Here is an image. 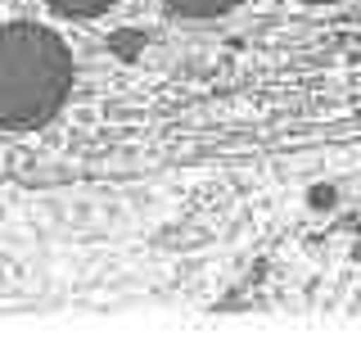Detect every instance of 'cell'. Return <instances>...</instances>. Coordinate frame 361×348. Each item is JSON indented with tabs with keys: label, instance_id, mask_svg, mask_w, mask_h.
Returning <instances> with one entry per match:
<instances>
[{
	"label": "cell",
	"instance_id": "6da1fadb",
	"mask_svg": "<svg viewBox=\"0 0 361 348\" xmlns=\"http://www.w3.org/2000/svg\"><path fill=\"white\" fill-rule=\"evenodd\" d=\"M73 91V54L41 23L0 28V127H41Z\"/></svg>",
	"mask_w": 361,
	"mask_h": 348
},
{
	"label": "cell",
	"instance_id": "7a4b0ae2",
	"mask_svg": "<svg viewBox=\"0 0 361 348\" xmlns=\"http://www.w3.org/2000/svg\"><path fill=\"white\" fill-rule=\"evenodd\" d=\"M176 14H190V18H217L226 9H235L240 0H167Z\"/></svg>",
	"mask_w": 361,
	"mask_h": 348
},
{
	"label": "cell",
	"instance_id": "3957f363",
	"mask_svg": "<svg viewBox=\"0 0 361 348\" xmlns=\"http://www.w3.org/2000/svg\"><path fill=\"white\" fill-rule=\"evenodd\" d=\"M45 5L68 14V18H90V14H104V9L118 5V0H45Z\"/></svg>",
	"mask_w": 361,
	"mask_h": 348
},
{
	"label": "cell",
	"instance_id": "277c9868",
	"mask_svg": "<svg viewBox=\"0 0 361 348\" xmlns=\"http://www.w3.org/2000/svg\"><path fill=\"white\" fill-rule=\"evenodd\" d=\"M307 5H334V0H307Z\"/></svg>",
	"mask_w": 361,
	"mask_h": 348
}]
</instances>
